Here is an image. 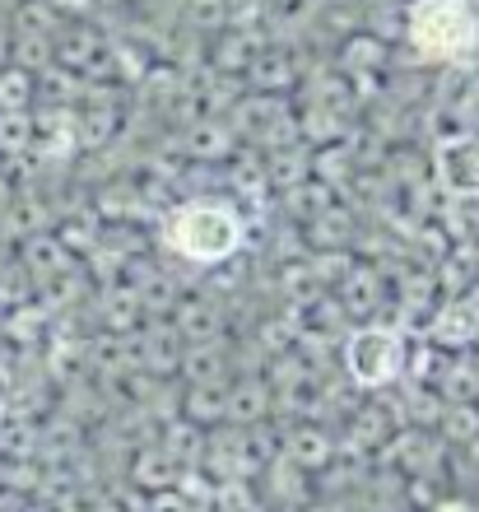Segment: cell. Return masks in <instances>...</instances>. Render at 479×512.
Returning a JSON list of instances; mask_svg holds the SVG:
<instances>
[{"label":"cell","mask_w":479,"mask_h":512,"mask_svg":"<svg viewBox=\"0 0 479 512\" xmlns=\"http://www.w3.org/2000/svg\"><path fill=\"white\" fill-rule=\"evenodd\" d=\"M456 5H461V0H428L424 10L414 14V42H419L424 52L456 56L461 47H470V42H475V19H470V10L461 14L456 24H447Z\"/></svg>","instance_id":"obj_1"}]
</instances>
